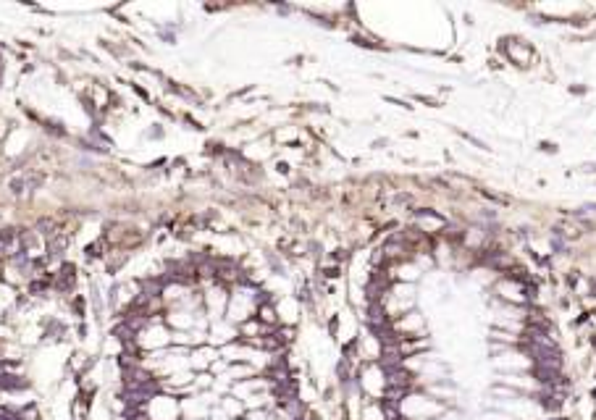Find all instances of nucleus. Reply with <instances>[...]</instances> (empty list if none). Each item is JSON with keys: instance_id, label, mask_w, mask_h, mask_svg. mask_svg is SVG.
<instances>
[{"instance_id": "f257e3e1", "label": "nucleus", "mask_w": 596, "mask_h": 420, "mask_svg": "<svg viewBox=\"0 0 596 420\" xmlns=\"http://www.w3.org/2000/svg\"><path fill=\"white\" fill-rule=\"evenodd\" d=\"M218 360H221V350H216L213 344H200L190 350V368L195 373H211Z\"/></svg>"}, {"instance_id": "f03ea898", "label": "nucleus", "mask_w": 596, "mask_h": 420, "mask_svg": "<svg viewBox=\"0 0 596 420\" xmlns=\"http://www.w3.org/2000/svg\"><path fill=\"white\" fill-rule=\"evenodd\" d=\"M274 174L289 176V174H292V163L284 161V158H276V161H274Z\"/></svg>"}, {"instance_id": "7ed1b4c3", "label": "nucleus", "mask_w": 596, "mask_h": 420, "mask_svg": "<svg viewBox=\"0 0 596 420\" xmlns=\"http://www.w3.org/2000/svg\"><path fill=\"white\" fill-rule=\"evenodd\" d=\"M581 171L583 174H596V163H583Z\"/></svg>"}, {"instance_id": "20e7f679", "label": "nucleus", "mask_w": 596, "mask_h": 420, "mask_svg": "<svg viewBox=\"0 0 596 420\" xmlns=\"http://www.w3.org/2000/svg\"><path fill=\"white\" fill-rule=\"evenodd\" d=\"M541 150H544V153H557V145H552V142H541Z\"/></svg>"}, {"instance_id": "39448f33", "label": "nucleus", "mask_w": 596, "mask_h": 420, "mask_svg": "<svg viewBox=\"0 0 596 420\" xmlns=\"http://www.w3.org/2000/svg\"><path fill=\"white\" fill-rule=\"evenodd\" d=\"M568 287H573V289L578 287V276H573V273H570V276H568Z\"/></svg>"}, {"instance_id": "423d86ee", "label": "nucleus", "mask_w": 596, "mask_h": 420, "mask_svg": "<svg viewBox=\"0 0 596 420\" xmlns=\"http://www.w3.org/2000/svg\"><path fill=\"white\" fill-rule=\"evenodd\" d=\"M570 92L573 95H586V87H570Z\"/></svg>"}, {"instance_id": "0eeeda50", "label": "nucleus", "mask_w": 596, "mask_h": 420, "mask_svg": "<svg viewBox=\"0 0 596 420\" xmlns=\"http://www.w3.org/2000/svg\"><path fill=\"white\" fill-rule=\"evenodd\" d=\"M591 402H594V405H596V386H594V389H591Z\"/></svg>"}]
</instances>
